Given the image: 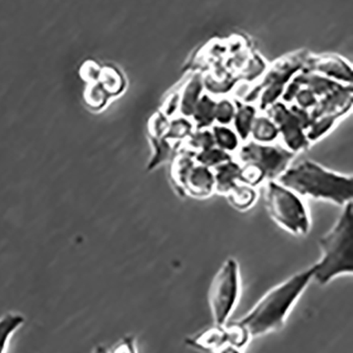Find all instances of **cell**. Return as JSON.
<instances>
[{
  "mask_svg": "<svg viewBox=\"0 0 353 353\" xmlns=\"http://www.w3.org/2000/svg\"><path fill=\"white\" fill-rule=\"evenodd\" d=\"M294 157L295 153L287 148L268 143H250L239 152L240 161L257 165L268 181L278 179L289 168Z\"/></svg>",
  "mask_w": 353,
  "mask_h": 353,
  "instance_id": "obj_6",
  "label": "cell"
},
{
  "mask_svg": "<svg viewBox=\"0 0 353 353\" xmlns=\"http://www.w3.org/2000/svg\"><path fill=\"white\" fill-rule=\"evenodd\" d=\"M82 98L83 102L88 110L98 112L105 108L110 101V96L98 81V82L85 84Z\"/></svg>",
  "mask_w": 353,
  "mask_h": 353,
  "instance_id": "obj_14",
  "label": "cell"
},
{
  "mask_svg": "<svg viewBox=\"0 0 353 353\" xmlns=\"http://www.w3.org/2000/svg\"><path fill=\"white\" fill-rule=\"evenodd\" d=\"M150 143L152 145V155L148 163L147 170L149 172L157 170L165 161H169L172 157L173 149L170 141L165 137V135L149 136Z\"/></svg>",
  "mask_w": 353,
  "mask_h": 353,
  "instance_id": "obj_12",
  "label": "cell"
},
{
  "mask_svg": "<svg viewBox=\"0 0 353 353\" xmlns=\"http://www.w3.org/2000/svg\"><path fill=\"white\" fill-rule=\"evenodd\" d=\"M212 135H214L216 147L220 148L228 153L238 149V135L226 126H214L212 130Z\"/></svg>",
  "mask_w": 353,
  "mask_h": 353,
  "instance_id": "obj_21",
  "label": "cell"
},
{
  "mask_svg": "<svg viewBox=\"0 0 353 353\" xmlns=\"http://www.w3.org/2000/svg\"><path fill=\"white\" fill-rule=\"evenodd\" d=\"M297 100H299V105L303 106V108L314 105L315 102H316L313 94H309V92L307 94V92H303L299 96H297Z\"/></svg>",
  "mask_w": 353,
  "mask_h": 353,
  "instance_id": "obj_27",
  "label": "cell"
},
{
  "mask_svg": "<svg viewBox=\"0 0 353 353\" xmlns=\"http://www.w3.org/2000/svg\"><path fill=\"white\" fill-rule=\"evenodd\" d=\"M101 66L102 65L99 64L94 59L83 61L80 68H79V76H80L81 80L85 84L98 82Z\"/></svg>",
  "mask_w": 353,
  "mask_h": 353,
  "instance_id": "obj_25",
  "label": "cell"
},
{
  "mask_svg": "<svg viewBox=\"0 0 353 353\" xmlns=\"http://www.w3.org/2000/svg\"><path fill=\"white\" fill-rule=\"evenodd\" d=\"M188 137L189 145L194 149L200 150V151L216 147L212 132L207 131V130L197 129V131L194 133H190Z\"/></svg>",
  "mask_w": 353,
  "mask_h": 353,
  "instance_id": "obj_24",
  "label": "cell"
},
{
  "mask_svg": "<svg viewBox=\"0 0 353 353\" xmlns=\"http://www.w3.org/2000/svg\"><path fill=\"white\" fill-rule=\"evenodd\" d=\"M240 296V268L234 258L225 260L209 288L208 303L214 323L224 326Z\"/></svg>",
  "mask_w": 353,
  "mask_h": 353,
  "instance_id": "obj_5",
  "label": "cell"
},
{
  "mask_svg": "<svg viewBox=\"0 0 353 353\" xmlns=\"http://www.w3.org/2000/svg\"><path fill=\"white\" fill-rule=\"evenodd\" d=\"M183 192L196 199L210 196L214 192V172L205 165L195 163L183 181Z\"/></svg>",
  "mask_w": 353,
  "mask_h": 353,
  "instance_id": "obj_8",
  "label": "cell"
},
{
  "mask_svg": "<svg viewBox=\"0 0 353 353\" xmlns=\"http://www.w3.org/2000/svg\"><path fill=\"white\" fill-rule=\"evenodd\" d=\"M268 114L277 126L288 150L296 154L310 147L311 143L305 135L301 120L293 110H289L282 104H276L268 110Z\"/></svg>",
  "mask_w": 353,
  "mask_h": 353,
  "instance_id": "obj_7",
  "label": "cell"
},
{
  "mask_svg": "<svg viewBox=\"0 0 353 353\" xmlns=\"http://www.w3.org/2000/svg\"><path fill=\"white\" fill-rule=\"evenodd\" d=\"M250 134L257 143H271L277 139L279 131L271 118L255 117L252 121Z\"/></svg>",
  "mask_w": 353,
  "mask_h": 353,
  "instance_id": "obj_16",
  "label": "cell"
},
{
  "mask_svg": "<svg viewBox=\"0 0 353 353\" xmlns=\"http://www.w3.org/2000/svg\"><path fill=\"white\" fill-rule=\"evenodd\" d=\"M277 181L299 196L327 201L337 206H344L352 201L353 179L351 175L328 170L310 159L288 168Z\"/></svg>",
  "mask_w": 353,
  "mask_h": 353,
  "instance_id": "obj_2",
  "label": "cell"
},
{
  "mask_svg": "<svg viewBox=\"0 0 353 353\" xmlns=\"http://www.w3.org/2000/svg\"><path fill=\"white\" fill-rule=\"evenodd\" d=\"M25 323V317L21 314L3 315L0 319V353L5 352L10 337Z\"/></svg>",
  "mask_w": 353,
  "mask_h": 353,
  "instance_id": "obj_17",
  "label": "cell"
},
{
  "mask_svg": "<svg viewBox=\"0 0 353 353\" xmlns=\"http://www.w3.org/2000/svg\"><path fill=\"white\" fill-rule=\"evenodd\" d=\"M264 202L268 216L294 236L307 234L311 228L309 211L301 196L278 181H268Z\"/></svg>",
  "mask_w": 353,
  "mask_h": 353,
  "instance_id": "obj_4",
  "label": "cell"
},
{
  "mask_svg": "<svg viewBox=\"0 0 353 353\" xmlns=\"http://www.w3.org/2000/svg\"><path fill=\"white\" fill-rule=\"evenodd\" d=\"M230 204L236 210L244 211L250 209L257 199V192L254 187L239 183L228 194L225 195Z\"/></svg>",
  "mask_w": 353,
  "mask_h": 353,
  "instance_id": "obj_15",
  "label": "cell"
},
{
  "mask_svg": "<svg viewBox=\"0 0 353 353\" xmlns=\"http://www.w3.org/2000/svg\"><path fill=\"white\" fill-rule=\"evenodd\" d=\"M115 352H121L122 349H126V352H135V346H134V340L131 337L126 339L125 341H122L121 344L119 343V346L116 347Z\"/></svg>",
  "mask_w": 353,
  "mask_h": 353,
  "instance_id": "obj_28",
  "label": "cell"
},
{
  "mask_svg": "<svg viewBox=\"0 0 353 353\" xmlns=\"http://www.w3.org/2000/svg\"><path fill=\"white\" fill-rule=\"evenodd\" d=\"M195 153L193 151L179 152L171 161L170 179L174 187L175 192L181 197L186 196L183 192V181L191 168L196 163Z\"/></svg>",
  "mask_w": 353,
  "mask_h": 353,
  "instance_id": "obj_11",
  "label": "cell"
},
{
  "mask_svg": "<svg viewBox=\"0 0 353 353\" xmlns=\"http://www.w3.org/2000/svg\"><path fill=\"white\" fill-rule=\"evenodd\" d=\"M234 117V126L239 137L242 140H246L250 135L252 124L256 117L255 108L252 106H241L236 110Z\"/></svg>",
  "mask_w": 353,
  "mask_h": 353,
  "instance_id": "obj_20",
  "label": "cell"
},
{
  "mask_svg": "<svg viewBox=\"0 0 353 353\" xmlns=\"http://www.w3.org/2000/svg\"><path fill=\"white\" fill-rule=\"evenodd\" d=\"M232 157L228 152L220 149L218 147H212L210 149L202 150L195 153V161L196 163L205 165L209 169H214L216 165L232 161Z\"/></svg>",
  "mask_w": 353,
  "mask_h": 353,
  "instance_id": "obj_19",
  "label": "cell"
},
{
  "mask_svg": "<svg viewBox=\"0 0 353 353\" xmlns=\"http://www.w3.org/2000/svg\"><path fill=\"white\" fill-rule=\"evenodd\" d=\"M334 226L319 239L321 257L314 264L313 279L319 285L353 273V204H345Z\"/></svg>",
  "mask_w": 353,
  "mask_h": 353,
  "instance_id": "obj_3",
  "label": "cell"
},
{
  "mask_svg": "<svg viewBox=\"0 0 353 353\" xmlns=\"http://www.w3.org/2000/svg\"><path fill=\"white\" fill-rule=\"evenodd\" d=\"M314 270L313 264L305 271L294 274L270 290L245 316L234 321L250 341L283 328L292 307L313 280Z\"/></svg>",
  "mask_w": 353,
  "mask_h": 353,
  "instance_id": "obj_1",
  "label": "cell"
},
{
  "mask_svg": "<svg viewBox=\"0 0 353 353\" xmlns=\"http://www.w3.org/2000/svg\"><path fill=\"white\" fill-rule=\"evenodd\" d=\"M98 81L103 86L105 92L110 94V98L119 96L125 88L123 76L119 72V69L112 65L101 66Z\"/></svg>",
  "mask_w": 353,
  "mask_h": 353,
  "instance_id": "obj_13",
  "label": "cell"
},
{
  "mask_svg": "<svg viewBox=\"0 0 353 353\" xmlns=\"http://www.w3.org/2000/svg\"><path fill=\"white\" fill-rule=\"evenodd\" d=\"M186 343L189 346L208 352H223L226 347L230 346L228 329L225 325L219 326L216 323L199 334L189 337Z\"/></svg>",
  "mask_w": 353,
  "mask_h": 353,
  "instance_id": "obj_9",
  "label": "cell"
},
{
  "mask_svg": "<svg viewBox=\"0 0 353 353\" xmlns=\"http://www.w3.org/2000/svg\"><path fill=\"white\" fill-rule=\"evenodd\" d=\"M191 129H192V125L188 120L183 119V118L175 119L171 123L168 124L165 137L168 140H183V138L190 135Z\"/></svg>",
  "mask_w": 353,
  "mask_h": 353,
  "instance_id": "obj_22",
  "label": "cell"
},
{
  "mask_svg": "<svg viewBox=\"0 0 353 353\" xmlns=\"http://www.w3.org/2000/svg\"><path fill=\"white\" fill-rule=\"evenodd\" d=\"M214 108L216 104L208 97H203L202 100L197 102L192 114L197 129H206L214 123Z\"/></svg>",
  "mask_w": 353,
  "mask_h": 353,
  "instance_id": "obj_18",
  "label": "cell"
},
{
  "mask_svg": "<svg viewBox=\"0 0 353 353\" xmlns=\"http://www.w3.org/2000/svg\"><path fill=\"white\" fill-rule=\"evenodd\" d=\"M265 179L263 172L260 170L257 165L252 163H243L241 165V172H240V183H245L248 186H259L260 183Z\"/></svg>",
  "mask_w": 353,
  "mask_h": 353,
  "instance_id": "obj_23",
  "label": "cell"
},
{
  "mask_svg": "<svg viewBox=\"0 0 353 353\" xmlns=\"http://www.w3.org/2000/svg\"><path fill=\"white\" fill-rule=\"evenodd\" d=\"M214 192L226 195L240 183L241 165L236 161H228L214 168Z\"/></svg>",
  "mask_w": 353,
  "mask_h": 353,
  "instance_id": "obj_10",
  "label": "cell"
},
{
  "mask_svg": "<svg viewBox=\"0 0 353 353\" xmlns=\"http://www.w3.org/2000/svg\"><path fill=\"white\" fill-rule=\"evenodd\" d=\"M234 116V106L228 101L220 102L214 108V120L221 124H228Z\"/></svg>",
  "mask_w": 353,
  "mask_h": 353,
  "instance_id": "obj_26",
  "label": "cell"
}]
</instances>
